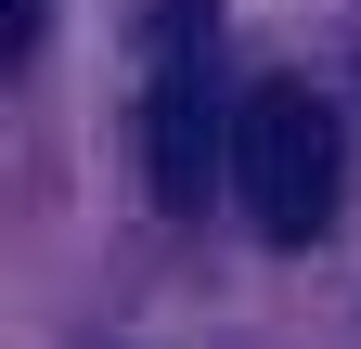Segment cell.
Instances as JSON below:
<instances>
[{"instance_id": "cell-2", "label": "cell", "mask_w": 361, "mask_h": 349, "mask_svg": "<svg viewBox=\"0 0 361 349\" xmlns=\"http://www.w3.org/2000/svg\"><path fill=\"white\" fill-rule=\"evenodd\" d=\"M336 182H348V143H336V104L310 78H258L245 129H233V194L271 246H310L336 220Z\"/></svg>"}, {"instance_id": "cell-1", "label": "cell", "mask_w": 361, "mask_h": 349, "mask_svg": "<svg viewBox=\"0 0 361 349\" xmlns=\"http://www.w3.org/2000/svg\"><path fill=\"white\" fill-rule=\"evenodd\" d=\"M233 129H245V104L219 91V0H155V52H142V168H155V207H207Z\"/></svg>"}]
</instances>
